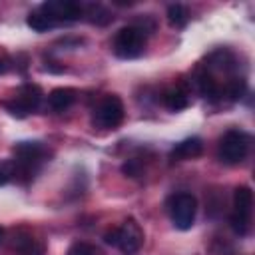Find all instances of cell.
I'll return each instance as SVG.
<instances>
[{
  "label": "cell",
  "instance_id": "1",
  "mask_svg": "<svg viewBox=\"0 0 255 255\" xmlns=\"http://www.w3.org/2000/svg\"><path fill=\"white\" fill-rule=\"evenodd\" d=\"M251 147V137L247 131L243 129H229L223 133V137L219 139V149L217 155L223 163L227 165H237L241 163Z\"/></svg>",
  "mask_w": 255,
  "mask_h": 255
},
{
  "label": "cell",
  "instance_id": "2",
  "mask_svg": "<svg viewBox=\"0 0 255 255\" xmlns=\"http://www.w3.org/2000/svg\"><path fill=\"white\" fill-rule=\"evenodd\" d=\"M233 213L229 217L231 229L237 235H247L251 227V209H253V191L247 185H239L233 193Z\"/></svg>",
  "mask_w": 255,
  "mask_h": 255
},
{
  "label": "cell",
  "instance_id": "3",
  "mask_svg": "<svg viewBox=\"0 0 255 255\" xmlns=\"http://www.w3.org/2000/svg\"><path fill=\"white\" fill-rule=\"evenodd\" d=\"M145 34L137 26H124L114 38V54L122 60L137 58L143 52Z\"/></svg>",
  "mask_w": 255,
  "mask_h": 255
},
{
  "label": "cell",
  "instance_id": "4",
  "mask_svg": "<svg viewBox=\"0 0 255 255\" xmlns=\"http://www.w3.org/2000/svg\"><path fill=\"white\" fill-rule=\"evenodd\" d=\"M42 102V90L36 86V84H24L18 94L12 98V100H6L2 102L4 110L10 114V116H16V118H26L30 112L38 110Z\"/></svg>",
  "mask_w": 255,
  "mask_h": 255
},
{
  "label": "cell",
  "instance_id": "5",
  "mask_svg": "<svg viewBox=\"0 0 255 255\" xmlns=\"http://www.w3.org/2000/svg\"><path fill=\"white\" fill-rule=\"evenodd\" d=\"M195 213H197V199L191 193L181 191L169 199V215L177 229H181V231L191 229V225L195 221Z\"/></svg>",
  "mask_w": 255,
  "mask_h": 255
},
{
  "label": "cell",
  "instance_id": "6",
  "mask_svg": "<svg viewBox=\"0 0 255 255\" xmlns=\"http://www.w3.org/2000/svg\"><path fill=\"white\" fill-rule=\"evenodd\" d=\"M92 122H94V126H98L102 129H116L124 122V104H122V100L114 94L102 98V102L94 110Z\"/></svg>",
  "mask_w": 255,
  "mask_h": 255
},
{
  "label": "cell",
  "instance_id": "7",
  "mask_svg": "<svg viewBox=\"0 0 255 255\" xmlns=\"http://www.w3.org/2000/svg\"><path fill=\"white\" fill-rule=\"evenodd\" d=\"M40 12L58 22H74L84 16V6L72 0H48L40 6Z\"/></svg>",
  "mask_w": 255,
  "mask_h": 255
},
{
  "label": "cell",
  "instance_id": "8",
  "mask_svg": "<svg viewBox=\"0 0 255 255\" xmlns=\"http://www.w3.org/2000/svg\"><path fill=\"white\" fill-rule=\"evenodd\" d=\"M116 233H118L116 247H120L122 253L133 255L135 251H139V247L143 243V233L133 219H126L120 227H116Z\"/></svg>",
  "mask_w": 255,
  "mask_h": 255
},
{
  "label": "cell",
  "instance_id": "9",
  "mask_svg": "<svg viewBox=\"0 0 255 255\" xmlns=\"http://www.w3.org/2000/svg\"><path fill=\"white\" fill-rule=\"evenodd\" d=\"M195 84H197V90L201 92V96L207 100L215 102L223 96V88L219 86V82L213 78V74L209 70H199L195 76Z\"/></svg>",
  "mask_w": 255,
  "mask_h": 255
},
{
  "label": "cell",
  "instance_id": "10",
  "mask_svg": "<svg viewBox=\"0 0 255 255\" xmlns=\"http://www.w3.org/2000/svg\"><path fill=\"white\" fill-rule=\"evenodd\" d=\"M201 151H203V141H201V137H195V135H193V137H187V139L179 141V143L171 149L169 157L175 159V161H181V159L197 157Z\"/></svg>",
  "mask_w": 255,
  "mask_h": 255
},
{
  "label": "cell",
  "instance_id": "11",
  "mask_svg": "<svg viewBox=\"0 0 255 255\" xmlns=\"http://www.w3.org/2000/svg\"><path fill=\"white\" fill-rule=\"evenodd\" d=\"M161 102L171 112H179V110H183V108L189 106V92L183 86H171V88H167L163 92Z\"/></svg>",
  "mask_w": 255,
  "mask_h": 255
},
{
  "label": "cell",
  "instance_id": "12",
  "mask_svg": "<svg viewBox=\"0 0 255 255\" xmlns=\"http://www.w3.org/2000/svg\"><path fill=\"white\" fill-rule=\"evenodd\" d=\"M76 100V92L72 88H56L48 96V104L54 112H64L68 110Z\"/></svg>",
  "mask_w": 255,
  "mask_h": 255
},
{
  "label": "cell",
  "instance_id": "13",
  "mask_svg": "<svg viewBox=\"0 0 255 255\" xmlns=\"http://www.w3.org/2000/svg\"><path fill=\"white\" fill-rule=\"evenodd\" d=\"M14 249H16L20 255H44L42 245H40L34 237H30V235H20V237H16Z\"/></svg>",
  "mask_w": 255,
  "mask_h": 255
},
{
  "label": "cell",
  "instance_id": "14",
  "mask_svg": "<svg viewBox=\"0 0 255 255\" xmlns=\"http://www.w3.org/2000/svg\"><path fill=\"white\" fill-rule=\"evenodd\" d=\"M84 14L88 16V20L92 24H98V26H106L112 22V14L108 8H104L102 4H90L84 8Z\"/></svg>",
  "mask_w": 255,
  "mask_h": 255
},
{
  "label": "cell",
  "instance_id": "15",
  "mask_svg": "<svg viewBox=\"0 0 255 255\" xmlns=\"http://www.w3.org/2000/svg\"><path fill=\"white\" fill-rule=\"evenodd\" d=\"M26 24L34 32H48V30H52L56 26V22L52 18H48L46 14H42V12H30L28 18H26Z\"/></svg>",
  "mask_w": 255,
  "mask_h": 255
},
{
  "label": "cell",
  "instance_id": "16",
  "mask_svg": "<svg viewBox=\"0 0 255 255\" xmlns=\"http://www.w3.org/2000/svg\"><path fill=\"white\" fill-rule=\"evenodd\" d=\"M167 20H169L171 26L183 28V26L187 24V20H189V14H187L185 6H181V4H171V6L167 8Z\"/></svg>",
  "mask_w": 255,
  "mask_h": 255
},
{
  "label": "cell",
  "instance_id": "17",
  "mask_svg": "<svg viewBox=\"0 0 255 255\" xmlns=\"http://www.w3.org/2000/svg\"><path fill=\"white\" fill-rule=\"evenodd\" d=\"M245 90H247V82H245L243 78H231V80L227 82V86H225V92H227V96H229L231 100L243 98Z\"/></svg>",
  "mask_w": 255,
  "mask_h": 255
},
{
  "label": "cell",
  "instance_id": "18",
  "mask_svg": "<svg viewBox=\"0 0 255 255\" xmlns=\"http://www.w3.org/2000/svg\"><path fill=\"white\" fill-rule=\"evenodd\" d=\"M122 171L129 177H139L141 175V163L137 159H128L124 165H122Z\"/></svg>",
  "mask_w": 255,
  "mask_h": 255
},
{
  "label": "cell",
  "instance_id": "19",
  "mask_svg": "<svg viewBox=\"0 0 255 255\" xmlns=\"http://www.w3.org/2000/svg\"><path fill=\"white\" fill-rule=\"evenodd\" d=\"M66 255H96V251H94V247L92 245H88V243H74L70 249H68V253Z\"/></svg>",
  "mask_w": 255,
  "mask_h": 255
},
{
  "label": "cell",
  "instance_id": "20",
  "mask_svg": "<svg viewBox=\"0 0 255 255\" xmlns=\"http://www.w3.org/2000/svg\"><path fill=\"white\" fill-rule=\"evenodd\" d=\"M10 179H14V163L4 161V163H0V185L8 183Z\"/></svg>",
  "mask_w": 255,
  "mask_h": 255
},
{
  "label": "cell",
  "instance_id": "21",
  "mask_svg": "<svg viewBox=\"0 0 255 255\" xmlns=\"http://www.w3.org/2000/svg\"><path fill=\"white\" fill-rule=\"evenodd\" d=\"M10 70V62L6 60V58H0V74H4V72H8Z\"/></svg>",
  "mask_w": 255,
  "mask_h": 255
},
{
  "label": "cell",
  "instance_id": "22",
  "mask_svg": "<svg viewBox=\"0 0 255 255\" xmlns=\"http://www.w3.org/2000/svg\"><path fill=\"white\" fill-rule=\"evenodd\" d=\"M2 237H4V229L0 227V241H2Z\"/></svg>",
  "mask_w": 255,
  "mask_h": 255
}]
</instances>
